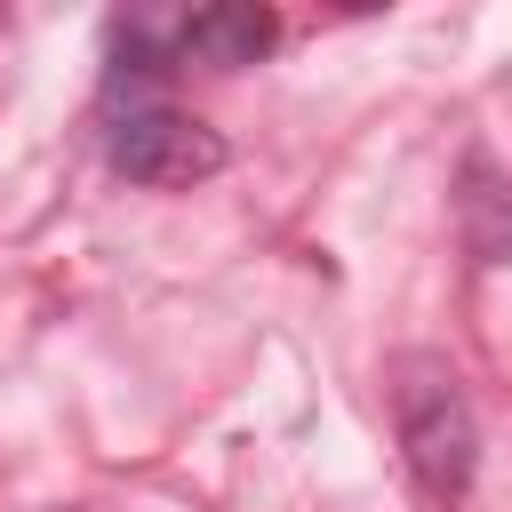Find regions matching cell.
Instances as JSON below:
<instances>
[{
	"label": "cell",
	"instance_id": "obj_1",
	"mask_svg": "<svg viewBox=\"0 0 512 512\" xmlns=\"http://www.w3.org/2000/svg\"><path fill=\"white\" fill-rule=\"evenodd\" d=\"M392 424H400V456H408L416 488L432 504H464L472 472H480V416H472V400H464V384H456L448 360H432V352L400 360Z\"/></svg>",
	"mask_w": 512,
	"mask_h": 512
},
{
	"label": "cell",
	"instance_id": "obj_2",
	"mask_svg": "<svg viewBox=\"0 0 512 512\" xmlns=\"http://www.w3.org/2000/svg\"><path fill=\"white\" fill-rule=\"evenodd\" d=\"M224 160H232V144L176 104H104V168L144 192L208 184V176H224Z\"/></svg>",
	"mask_w": 512,
	"mask_h": 512
},
{
	"label": "cell",
	"instance_id": "obj_3",
	"mask_svg": "<svg viewBox=\"0 0 512 512\" xmlns=\"http://www.w3.org/2000/svg\"><path fill=\"white\" fill-rule=\"evenodd\" d=\"M176 64H184L176 56V24L112 16V32H104V104H160Z\"/></svg>",
	"mask_w": 512,
	"mask_h": 512
},
{
	"label": "cell",
	"instance_id": "obj_4",
	"mask_svg": "<svg viewBox=\"0 0 512 512\" xmlns=\"http://www.w3.org/2000/svg\"><path fill=\"white\" fill-rule=\"evenodd\" d=\"M272 48H280V16L272 8H192V16H176V56L184 64L240 72V64H256Z\"/></svg>",
	"mask_w": 512,
	"mask_h": 512
}]
</instances>
